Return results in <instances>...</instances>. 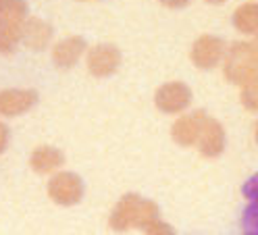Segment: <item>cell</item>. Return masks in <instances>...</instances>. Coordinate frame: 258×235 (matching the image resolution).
Segmentation results:
<instances>
[{"instance_id": "1", "label": "cell", "mask_w": 258, "mask_h": 235, "mask_svg": "<svg viewBox=\"0 0 258 235\" xmlns=\"http://www.w3.org/2000/svg\"><path fill=\"white\" fill-rule=\"evenodd\" d=\"M156 206L152 202L144 200L140 196H125L117 208L112 210L110 216V227L112 229H132V227H146L150 221L156 218Z\"/></svg>"}, {"instance_id": "2", "label": "cell", "mask_w": 258, "mask_h": 235, "mask_svg": "<svg viewBox=\"0 0 258 235\" xmlns=\"http://www.w3.org/2000/svg\"><path fill=\"white\" fill-rule=\"evenodd\" d=\"M258 69V50L252 48L250 44H235L227 62H225V75L229 77V82L235 84H246L250 82Z\"/></svg>"}, {"instance_id": "3", "label": "cell", "mask_w": 258, "mask_h": 235, "mask_svg": "<svg viewBox=\"0 0 258 235\" xmlns=\"http://www.w3.org/2000/svg\"><path fill=\"white\" fill-rule=\"evenodd\" d=\"M23 11L21 0H0V48L3 50H11L17 42Z\"/></svg>"}, {"instance_id": "4", "label": "cell", "mask_w": 258, "mask_h": 235, "mask_svg": "<svg viewBox=\"0 0 258 235\" xmlns=\"http://www.w3.org/2000/svg\"><path fill=\"white\" fill-rule=\"evenodd\" d=\"M48 194L58 204H75L84 196V185L73 173H58L48 183Z\"/></svg>"}, {"instance_id": "5", "label": "cell", "mask_w": 258, "mask_h": 235, "mask_svg": "<svg viewBox=\"0 0 258 235\" xmlns=\"http://www.w3.org/2000/svg\"><path fill=\"white\" fill-rule=\"evenodd\" d=\"M156 104L167 113H179L189 104V90L181 84H169L156 94Z\"/></svg>"}, {"instance_id": "6", "label": "cell", "mask_w": 258, "mask_h": 235, "mask_svg": "<svg viewBox=\"0 0 258 235\" xmlns=\"http://www.w3.org/2000/svg\"><path fill=\"white\" fill-rule=\"evenodd\" d=\"M244 196L248 198V206L241 218V231L244 235H258V175L244 185Z\"/></svg>"}, {"instance_id": "7", "label": "cell", "mask_w": 258, "mask_h": 235, "mask_svg": "<svg viewBox=\"0 0 258 235\" xmlns=\"http://www.w3.org/2000/svg\"><path fill=\"white\" fill-rule=\"evenodd\" d=\"M221 54H223L221 40L208 38V36L206 38H200L196 44H194V50H191L194 62H196L198 67H204V69L215 67L217 62H219V58H221Z\"/></svg>"}, {"instance_id": "8", "label": "cell", "mask_w": 258, "mask_h": 235, "mask_svg": "<svg viewBox=\"0 0 258 235\" xmlns=\"http://www.w3.org/2000/svg\"><path fill=\"white\" fill-rule=\"evenodd\" d=\"M196 144H198L200 152L206 154V156L219 154V152L223 150V129H221V125L204 117Z\"/></svg>"}, {"instance_id": "9", "label": "cell", "mask_w": 258, "mask_h": 235, "mask_svg": "<svg viewBox=\"0 0 258 235\" xmlns=\"http://www.w3.org/2000/svg\"><path fill=\"white\" fill-rule=\"evenodd\" d=\"M90 69L94 75H108L119 65V52L110 46H98L90 54Z\"/></svg>"}, {"instance_id": "10", "label": "cell", "mask_w": 258, "mask_h": 235, "mask_svg": "<svg viewBox=\"0 0 258 235\" xmlns=\"http://www.w3.org/2000/svg\"><path fill=\"white\" fill-rule=\"evenodd\" d=\"M36 102V94L34 92H5L0 94V113L3 115H19Z\"/></svg>"}, {"instance_id": "11", "label": "cell", "mask_w": 258, "mask_h": 235, "mask_svg": "<svg viewBox=\"0 0 258 235\" xmlns=\"http://www.w3.org/2000/svg\"><path fill=\"white\" fill-rule=\"evenodd\" d=\"M202 121L204 117L202 115H191V117H183L175 123L173 127V135L179 144H196L198 142V133H200V127H202Z\"/></svg>"}, {"instance_id": "12", "label": "cell", "mask_w": 258, "mask_h": 235, "mask_svg": "<svg viewBox=\"0 0 258 235\" xmlns=\"http://www.w3.org/2000/svg\"><path fill=\"white\" fill-rule=\"evenodd\" d=\"M62 165V154L54 148H38L31 156V167L38 173H50Z\"/></svg>"}, {"instance_id": "13", "label": "cell", "mask_w": 258, "mask_h": 235, "mask_svg": "<svg viewBox=\"0 0 258 235\" xmlns=\"http://www.w3.org/2000/svg\"><path fill=\"white\" fill-rule=\"evenodd\" d=\"M82 48H84V44L82 40H67V42H60L56 46V50H54V58L60 67H71L73 62L79 58V54H82Z\"/></svg>"}, {"instance_id": "14", "label": "cell", "mask_w": 258, "mask_h": 235, "mask_svg": "<svg viewBox=\"0 0 258 235\" xmlns=\"http://www.w3.org/2000/svg\"><path fill=\"white\" fill-rule=\"evenodd\" d=\"M235 25L244 34L258 31V5H244L235 13Z\"/></svg>"}, {"instance_id": "15", "label": "cell", "mask_w": 258, "mask_h": 235, "mask_svg": "<svg viewBox=\"0 0 258 235\" xmlns=\"http://www.w3.org/2000/svg\"><path fill=\"white\" fill-rule=\"evenodd\" d=\"M246 84L248 86L244 90V104L248 108H258V77H252Z\"/></svg>"}, {"instance_id": "16", "label": "cell", "mask_w": 258, "mask_h": 235, "mask_svg": "<svg viewBox=\"0 0 258 235\" xmlns=\"http://www.w3.org/2000/svg\"><path fill=\"white\" fill-rule=\"evenodd\" d=\"M146 235H173V231H171V227L169 225H165V223H160L158 218H154V221H150L146 227Z\"/></svg>"}, {"instance_id": "17", "label": "cell", "mask_w": 258, "mask_h": 235, "mask_svg": "<svg viewBox=\"0 0 258 235\" xmlns=\"http://www.w3.org/2000/svg\"><path fill=\"white\" fill-rule=\"evenodd\" d=\"M7 139H9V135H7V127H5V125H0V152L5 150Z\"/></svg>"}, {"instance_id": "18", "label": "cell", "mask_w": 258, "mask_h": 235, "mask_svg": "<svg viewBox=\"0 0 258 235\" xmlns=\"http://www.w3.org/2000/svg\"><path fill=\"white\" fill-rule=\"evenodd\" d=\"M165 5H171V7H181V5H185L187 0H163Z\"/></svg>"}, {"instance_id": "19", "label": "cell", "mask_w": 258, "mask_h": 235, "mask_svg": "<svg viewBox=\"0 0 258 235\" xmlns=\"http://www.w3.org/2000/svg\"><path fill=\"white\" fill-rule=\"evenodd\" d=\"M211 3H221V0H211Z\"/></svg>"}, {"instance_id": "20", "label": "cell", "mask_w": 258, "mask_h": 235, "mask_svg": "<svg viewBox=\"0 0 258 235\" xmlns=\"http://www.w3.org/2000/svg\"><path fill=\"white\" fill-rule=\"evenodd\" d=\"M256 137H258V129H256Z\"/></svg>"}]
</instances>
